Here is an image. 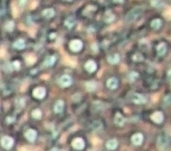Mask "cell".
<instances>
[{
  "label": "cell",
  "mask_w": 171,
  "mask_h": 151,
  "mask_svg": "<svg viewBox=\"0 0 171 151\" xmlns=\"http://www.w3.org/2000/svg\"><path fill=\"white\" fill-rule=\"evenodd\" d=\"M142 13H143V9H142L141 7L134 8L133 10H131V11L128 14V15H127V17H126L127 21H128V22H133V21H135L141 15Z\"/></svg>",
  "instance_id": "6da1fadb"
},
{
  "label": "cell",
  "mask_w": 171,
  "mask_h": 151,
  "mask_svg": "<svg viewBox=\"0 0 171 151\" xmlns=\"http://www.w3.org/2000/svg\"><path fill=\"white\" fill-rule=\"evenodd\" d=\"M131 100L136 104H144L147 102L146 98L140 93H133L131 95Z\"/></svg>",
  "instance_id": "7a4b0ae2"
},
{
  "label": "cell",
  "mask_w": 171,
  "mask_h": 151,
  "mask_svg": "<svg viewBox=\"0 0 171 151\" xmlns=\"http://www.w3.org/2000/svg\"><path fill=\"white\" fill-rule=\"evenodd\" d=\"M59 84L63 87H69L72 84V78L69 75H63L60 77Z\"/></svg>",
  "instance_id": "3957f363"
},
{
  "label": "cell",
  "mask_w": 171,
  "mask_h": 151,
  "mask_svg": "<svg viewBox=\"0 0 171 151\" xmlns=\"http://www.w3.org/2000/svg\"><path fill=\"white\" fill-rule=\"evenodd\" d=\"M83 47V44L80 40H78V39H75V40H72L70 44V49L73 52H79L82 49Z\"/></svg>",
  "instance_id": "277c9868"
},
{
  "label": "cell",
  "mask_w": 171,
  "mask_h": 151,
  "mask_svg": "<svg viewBox=\"0 0 171 151\" xmlns=\"http://www.w3.org/2000/svg\"><path fill=\"white\" fill-rule=\"evenodd\" d=\"M1 144L2 146L6 148V149H9L13 147L14 145V140L11 138V137H8V136H4L1 140Z\"/></svg>",
  "instance_id": "5b68a950"
},
{
  "label": "cell",
  "mask_w": 171,
  "mask_h": 151,
  "mask_svg": "<svg viewBox=\"0 0 171 151\" xmlns=\"http://www.w3.org/2000/svg\"><path fill=\"white\" fill-rule=\"evenodd\" d=\"M45 95V89L44 87H37L33 90V96L37 99H43Z\"/></svg>",
  "instance_id": "8992f818"
},
{
  "label": "cell",
  "mask_w": 171,
  "mask_h": 151,
  "mask_svg": "<svg viewBox=\"0 0 171 151\" xmlns=\"http://www.w3.org/2000/svg\"><path fill=\"white\" fill-rule=\"evenodd\" d=\"M84 146H85V143H84V140L80 138H77L75 139L73 141H72V147L77 149V150H81L84 148Z\"/></svg>",
  "instance_id": "52a82bcc"
},
{
  "label": "cell",
  "mask_w": 171,
  "mask_h": 151,
  "mask_svg": "<svg viewBox=\"0 0 171 151\" xmlns=\"http://www.w3.org/2000/svg\"><path fill=\"white\" fill-rule=\"evenodd\" d=\"M119 85V81L116 77H111L107 81V87L110 90L116 89Z\"/></svg>",
  "instance_id": "ba28073f"
},
{
  "label": "cell",
  "mask_w": 171,
  "mask_h": 151,
  "mask_svg": "<svg viewBox=\"0 0 171 151\" xmlns=\"http://www.w3.org/2000/svg\"><path fill=\"white\" fill-rule=\"evenodd\" d=\"M132 142L134 145L136 146H138V145H141L142 142H143V140H144V137L141 133H136L132 136Z\"/></svg>",
  "instance_id": "9c48e42d"
},
{
  "label": "cell",
  "mask_w": 171,
  "mask_h": 151,
  "mask_svg": "<svg viewBox=\"0 0 171 151\" xmlns=\"http://www.w3.org/2000/svg\"><path fill=\"white\" fill-rule=\"evenodd\" d=\"M151 118H152V120L153 122H155V123H157V124H159V123H161V122L163 121V115H162L161 112L157 111V112H154V113L151 116Z\"/></svg>",
  "instance_id": "30bf717a"
},
{
  "label": "cell",
  "mask_w": 171,
  "mask_h": 151,
  "mask_svg": "<svg viewBox=\"0 0 171 151\" xmlns=\"http://www.w3.org/2000/svg\"><path fill=\"white\" fill-rule=\"evenodd\" d=\"M85 68H86V69H87L89 73H93V72L95 71L97 66H96V64H95V62H93V61H88V62L86 63Z\"/></svg>",
  "instance_id": "8fae6325"
},
{
  "label": "cell",
  "mask_w": 171,
  "mask_h": 151,
  "mask_svg": "<svg viewBox=\"0 0 171 151\" xmlns=\"http://www.w3.org/2000/svg\"><path fill=\"white\" fill-rule=\"evenodd\" d=\"M167 52V45L165 43H160L157 46V54L159 56H163Z\"/></svg>",
  "instance_id": "7c38bea8"
},
{
  "label": "cell",
  "mask_w": 171,
  "mask_h": 151,
  "mask_svg": "<svg viewBox=\"0 0 171 151\" xmlns=\"http://www.w3.org/2000/svg\"><path fill=\"white\" fill-rule=\"evenodd\" d=\"M55 13H54V10L52 9V8H47V9H45L43 12H42V16L45 19H50V18H53L54 16Z\"/></svg>",
  "instance_id": "4fadbf2b"
},
{
  "label": "cell",
  "mask_w": 171,
  "mask_h": 151,
  "mask_svg": "<svg viewBox=\"0 0 171 151\" xmlns=\"http://www.w3.org/2000/svg\"><path fill=\"white\" fill-rule=\"evenodd\" d=\"M63 108H64V103L63 100H58V102H56L55 105H54V112L55 113H62L63 110Z\"/></svg>",
  "instance_id": "5bb4252c"
},
{
  "label": "cell",
  "mask_w": 171,
  "mask_h": 151,
  "mask_svg": "<svg viewBox=\"0 0 171 151\" xmlns=\"http://www.w3.org/2000/svg\"><path fill=\"white\" fill-rule=\"evenodd\" d=\"M108 62L110 64H117L120 62V55L118 54H113L108 56Z\"/></svg>",
  "instance_id": "9a60e30c"
},
{
  "label": "cell",
  "mask_w": 171,
  "mask_h": 151,
  "mask_svg": "<svg viewBox=\"0 0 171 151\" xmlns=\"http://www.w3.org/2000/svg\"><path fill=\"white\" fill-rule=\"evenodd\" d=\"M25 137L30 140V141H34V140L36 139L37 137V132L36 131L32 130V129H30L26 132L25 133Z\"/></svg>",
  "instance_id": "2e32d148"
},
{
  "label": "cell",
  "mask_w": 171,
  "mask_h": 151,
  "mask_svg": "<svg viewBox=\"0 0 171 151\" xmlns=\"http://www.w3.org/2000/svg\"><path fill=\"white\" fill-rule=\"evenodd\" d=\"M114 123L119 126H122L125 124V118L120 113H117L115 116V119H114Z\"/></svg>",
  "instance_id": "e0dca14e"
},
{
  "label": "cell",
  "mask_w": 171,
  "mask_h": 151,
  "mask_svg": "<svg viewBox=\"0 0 171 151\" xmlns=\"http://www.w3.org/2000/svg\"><path fill=\"white\" fill-rule=\"evenodd\" d=\"M25 46H26V44H25V41L23 39H18L14 44V47L15 49H18V50H22L25 48Z\"/></svg>",
  "instance_id": "ac0fdd59"
},
{
  "label": "cell",
  "mask_w": 171,
  "mask_h": 151,
  "mask_svg": "<svg viewBox=\"0 0 171 151\" xmlns=\"http://www.w3.org/2000/svg\"><path fill=\"white\" fill-rule=\"evenodd\" d=\"M55 57L54 56H48L45 58V62H44V64L45 67H52L54 63H55Z\"/></svg>",
  "instance_id": "d6986e66"
},
{
  "label": "cell",
  "mask_w": 171,
  "mask_h": 151,
  "mask_svg": "<svg viewBox=\"0 0 171 151\" xmlns=\"http://www.w3.org/2000/svg\"><path fill=\"white\" fill-rule=\"evenodd\" d=\"M75 23H76V21H75V19H74L73 17H71V16L68 17V18L65 20V21H64V24H65V26H66L68 29L73 28V26L75 25Z\"/></svg>",
  "instance_id": "ffe728a7"
},
{
  "label": "cell",
  "mask_w": 171,
  "mask_h": 151,
  "mask_svg": "<svg viewBox=\"0 0 171 151\" xmlns=\"http://www.w3.org/2000/svg\"><path fill=\"white\" fill-rule=\"evenodd\" d=\"M118 146V141L116 140H110L109 141H107L106 143V147L107 148L110 149V150H113L115 149Z\"/></svg>",
  "instance_id": "44dd1931"
},
{
  "label": "cell",
  "mask_w": 171,
  "mask_h": 151,
  "mask_svg": "<svg viewBox=\"0 0 171 151\" xmlns=\"http://www.w3.org/2000/svg\"><path fill=\"white\" fill-rule=\"evenodd\" d=\"M96 86H97V84H96V83L95 81H89V82L86 83V88L89 92L95 91L96 89Z\"/></svg>",
  "instance_id": "7402d4cb"
},
{
  "label": "cell",
  "mask_w": 171,
  "mask_h": 151,
  "mask_svg": "<svg viewBox=\"0 0 171 151\" xmlns=\"http://www.w3.org/2000/svg\"><path fill=\"white\" fill-rule=\"evenodd\" d=\"M168 142V140L166 136H160L159 138V140H158V144L160 147H164Z\"/></svg>",
  "instance_id": "603a6c76"
},
{
  "label": "cell",
  "mask_w": 171,
  "mask_h": 151,
  "mask_svg": "<svg viewBox=\"0 0 171 151\" xmlns=\"http://www.w3.org/2000/svg\"><path fill=\"white\" fill-rule=\"evenodd\" d=\"M138 77H139V75H138L137 72L132 71V72H130V73L128 75V80L129 82H134V81H136V80L138 78Z\"/></svg>",
  "instance_id": "cb8c5ba5"
},
{
  "label": "cell",
  "mask_w": 171,
  "mask_h": 151,
  "mask_svg": "<svg viewBox=\"0 0 171 151\" xmlns=\"http://www.w3.org/2000/svg\"><path fill=\"white\" fill-rule=\"evenodd\" d=\"M161 26V21L159 19H155L151 22V27L154 29H159Z\"/></svg>",
  "instance_id": "d4e9b609"
},
{
  "label": "cell",
  "mask_w": 171,
  "mask_h": 151,
  "mask_svg": "<svg viewBox=\"0 0 171 151\" xmlns=\"http://www.w3.org/2000/svg\"><path fill=\"white\" fill-rule=\"evenodd\" d=\"M114 19H115V16H114L110 12L106 13L105 17H104V21H105L106 22H111Z\"/></svg>",
  "instance_id": "484cf974"
},
{
  "label": "cell",
  "mask_w": 171,
  "mask_h": 151,
  "mask_svg": "<svg viewBox=\"0 0 171 151\" xmlns=\"http://www.w3.org/2000/svg\"><path fill=\"white\" fill-rule=\"evenodd\" d=\"M32 117H34V118H36V119H39L40 117H41V116H42V113H41V111L39 110V109H34L33 111H32Z\"/></svg>",
  "instance_id": "4316f807"
},
{
  "label": "cell",
  "mask_w": 171,
  "mask_h": 151,
  "mask_svg": "<svg viewBox=\"0 0 171 151\" xmlns=\"http://www.w3.org/2000/svg\"><path fill=\"white\" fill-rule=\"evenodd\" d=\"M14 22H13V21H8V22H6V25H5V29H6V31H12L13 29H14Z\"/></svg>",
  "instance_id": "83f0119b"
},
{
  "label": "cell",
  "mask_w": 171,
  "mask_h": 151,
  "mask_svg": "<svg viewBox=\"0 0 171 151\" xmlns=\"http://www.w3.org/2000/svg\"><path fill=\"white\" fill-rule=\"evenodd\" d=\"M11 67H12L14 69L18 70V69H20V68H21V63H20V62H18V61H14V62H12Z\"/></svg>",
  "instance_id": "f1b7e54d"
},
{
  "label": "cell",
  "mask_w": 171,
  "mask_h": 151,
  "mask_svg": "<svg viewBox=\"0 0 171 151\" xmlns=\"http://www.w3.org/2000/svg\"><path fill=\"white\" fill-rule=\"evenodd\" d=\"M162 5V2L160 0H152V6L154 7H159Z\"/></svg>",
  "instance_id": "f546056e"
},
{
  "label": "cell",
  "mask_w": 171,
  "mask_h": 151,
  "mask_svg": "<svg viewBox=\"0 0 171 151\" xmlns=\"http://www.w3.org/2000/svg\"><path fill=\"white\" fill-rule=\"evenodd\" d=\"M134 61L135 62H142V61H144V56L140 54H136V55H134Z\"/></svg>",
  "instance_id": "4dcf8cb0"
},
{
  "label": "cell",
  "mask_w": 171,
  "mask_h": 151,
  "mask_svg": "<svg viewBox=\"0 0 171 151\" xmlns=\"http://www.w3.org/2000/svg\"><path fill=\"white\" fill-rule=\"evenodd\" d=\"M163 102L165 105H169L171 104V95H167L164 98V100H163Z\"/></svg>",
  "instance_id": "1f68e13d"
},
{
  "label": "cell",
  "mask_w": 171,
  "mask_h": 151,
  "mask_svg": "<svg viewBox=\"0 0 171 151\" xmlns=\"http://www.w3.org/2000/svg\"><path fill=\"white\" fill-rule=\"evenodd\" d=\"M19 3H20V6H25V4L27 3V0H19Z\"/></svg>",
  "instance_id": "d6a6232c"
},
{
  "label": "cell",
  "mask_w": 171,
  "mask_h": 151,
  "mask_svg": "<svg viewBox=\"0 0 171 151\" xmlns=\"http://www.w3.org/2000/svg\"><path fill=\"white\" fill-rule=\"evenodd\" d=\"M167 79H168L169 83H171V69H169L167 72Z\"/></svg>",
  "instance_id": "836d02e7"
},
{
  "label": "cell",
  "mask_w": 171,
  "mask_h": 151,
  "mask_svg": "<svg viewBox=\"0 0 171 151\" xmlns=\"http://www.w3.org/2000/svg\"><path fill=\"white\" fill-rule=\"evenodd\" d=\"M114 2L115 3H119V4H120V3H123L124 2V0H113Z\"/></svg>",
  "instance_id": "e575fe53"
},
{
  "label": "cell",
  "mask_w": 171,
  "mask_h": 151,
  "mask_svg": "<svg viewBox=\"0 0 171 151\" xmlns=\"http://www.w3.org/2000/svg\"><path fill=\"white\" fill-rule=\"evenodd\" d=\"M50 151H60V149H58V148H55V147H54V148H53V149H52V150H50Z\"/></svg>",
  "instance_id": "d590c367"
},
{
  "label": "cell",
  "mask_w": 171,
  "mask_h": 151,
  "mask_svg": "<svg viewBox=\"0 0 171 151\" xmlns=\"http://www.w3.org/2000/svg\"><path fill=\"white\" fill-rule=\"evenodd\" d=\"M63 1H66V2H71V1H72V0H63Z\"/></svg>",
  "instance_id": "8d00e7d4"
}]
</instances>
